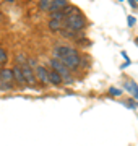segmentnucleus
Returning a JSON list of instances; mask_svg holds the SVG:
<instances>
[{
    "label": "nucleus",
    "mask_w": 138,
    "mask_h": 146,
    "mask_svg": "<svg viewBox=\"0 0 138 146\" xmlns=\"http://www.w3.org/2000/svg\"><path fill=\"white\" fill-rule=\"evenodd\" d=\"M90 65H91V63H90V60H88V58H81V63H80V67H83V68H90Z\"/></svg>",
    "instance_id": "obj_21"
},
{
    "label": "nucleus",
    "mask_w": 138,
    "mask_h": 146,
    "mask_svg": "<svg viewBox=\"0 0 138 146\" xmlns=\"http://www.w3.org/2000/svg\"><path fill=\"white\" fill-rule=\"evenodd\" d=\"M2 68H3V67H2V65H0V72H2Z\"/></svg>",
    "instance_id": "obj_24"
},
{
    "label": "nucleus",
    "mask_w": 138,
    "mask_h": 146,
    "mask_svg": "<svg viewBox=\"0 0 138 146\" xmlns=\"http://www.w3.org/2000/svg\"><path fill=\"white\" fill-rule=\"evenodd\" d=\"M60 11H62V15H64V20H65L67 16L73 15V13H78V11H80V10H78V8H76V7H75V5H72V3H68V5L65 7V8H62V10H60Z\"/></svg>",
    "instance_id": "obj_12"
},
{
    "label": "nucleus",
    "mask_w": 138,
    "mask_h": 146,
    "mask_svg": "<svg viewBox=\"0 0 138 146\" xmlns=\"http://www.w3.org/2000/svg\"><path fill=\"white\" fill-rule=\"evenodd\" d=\"M26 60H28V57L25 52H20L16 55V65H23V63H26Z\"/></svg>",
    "instance_id": "obj_17"
},
{
    "label": "nucleus",
    "mask_w": 138,
    "mask_h": 146,
    "mask_svg": "<svg viewBox=\"0 0 138 146\" xmlns=\"http://www.w3.org/2000/svg\"><path fill=\"white\" fill-rule=\"evenodd\" d=\"M68 5V0H52L50 3V8H49V13H54V11H60L62 8Z\"/></svg>",
    "instance_id": "obj_7"
},
{
    "label": "nucleus",
    "mask_w": 138,
    "mask_h": 146,
    "mask_svg": "<svg viewBox=\"0 0 138 146\" xmlns=\"http://www.w3.org/2000/svg\"><path fill=\"white\" fill-rule=\"evenodd\" d=\"M128 3H130L132 8H137V2H135V0H128Z\"/></svg>",
    "instance_id": "obj_22"
},
{
    "label": "nucleus",
    "mask_w": 138,
    "mask_h": 146,
    "mask_svg": "<svg viewBox=\"0 0 138 146\" xmlns=\"http://www.w3.org/2000/svg\"><path fill=\"white\" fill-rule=\"evenodd\" d=\"M135 2H138V0H135Z\"/></svg>",
    "instance_id": "obj_26"
},
{
    "label": "nucleus",
    "mask_w": 138,
    "mask_h": 146,
    "mask_svg": "<svg viewBox=\"0 0 138 146\" xmlns=\"http://www.w3.org/2000/svg\"><path fill=\"white\" fill-rule=\"evenodd\" d=\"M49 63H50V70H54L55 73H58L64 83H67V84L73 83V72H70L62 62H58V60H55V58H50Z\"/></svg>",
    "instance_id": "obj_3"
},
{
    "label": "nucleus",
    "mask_w": 138,
    "mask_h": 146,
    "mask_svg": "<svg viewBox=\"0 0 138 146\" xmlns=\"http://www.w3.org/2000/svg\"><path fill=\"white\" fill-rule=\"evenodd\" d=\"M26 63H28V65H29V67L33 68V70H34V68L37 67V60H36L34 57H29V58L26 60Z\"/></svg>",
    "instance_id": "obj_19"
},
{
    "label": "nucleus",
    "mask_w": 138,
    "mask_h": 146,
    "mask_svg": "<svg viewBox=\"0 0 138 146\" xmlns=\"http://www.w3.org/2000/svg\"><path fill=\"white\" fill-rule=\"evenodd\" d=\"M5 2H8V3H13V2H15V0H5Z\"/></svg>",
    "instance_id": "obj_23"
},
{
    "label": "nucleus",
    "mask_w": 138,
    "mask_h": 146,
    "mask_svg": "<svg viewBox=\"0 0 138 146\" xmlns=\"http://www.w3.org/2000/svg\"><path fill=\"white\" fill-rule=\"evenodd\" d=\"M64 83L62 78H60V75L55 73L54 70H49V84H54V86H60V84Z\"/></svg>",
    "instance_id": "obj_9"
},
{
    "label": "nucleus",
    "mask_w": 138,
    "mask_h": 146,
    "mask_svg": "<svg viewBox=\"0 0 138 146\" xmlns=\"http://www.w3.org/2000/svg\"><path fill=\"white\" fill-rule=\"evenodd\" d=\"M5 63H8V54H7V50L3 47H0V65L3 67Z\"/></svg>",
    "instance_id": "obj_15"
},
{
    "label": "nucleus",
    "mask_w": 138,
    "mask_h": 146,
    "mask_svg": "<svg viewBox=\"0 0 138 146\" xmlns=\"http://www.w3.org/2000/svg\"><path fill=\"white\" fill-rule=\"evenodd\" d=\"M47 28L50 31H60L64 28V20H49Z\"/></svg>",
    "instance_id": "obj_10"
},
{
    "label": "nucleus",
    "mask_w": 138,
    "mask_h": 146,
    "mask_svg": "<svg viewBox=\"0 0 138 146\" xmlns=\"http://www.w3.org/2000/svg\"><path fill=\"white\" fill-rule=\"evenodd\" d=\"M123 93V89H120V88H115V86H112V88H109V94L111 96H120V94Z\"/></svg>",
    "instance_id": "obj_18"
},
{
    "label": "nucleus",
    "mask_w": 138,
    "mask_h": 146,
    "mask_svg": "<svg viewBox=\"0 0 138 146\" xmlns=\"http://www.w3.org/2000/svg\"><path fill=\"white\" fill-rule=\"evenodd\" d=\"M119 2H123V0H119Z\"/></svg>",
    "instance_id": "obj_25"
},
{
    "label": "nucleus",
    "mask_w": 138,
    "mask_h": 146,
    "mask_svg": "<svg viewBox=\"0 0 138 146\" xmlns=\"http://www.w3.org/2000/svg\"><path fill=\"white\" fill-rule=\"evenodd\" d=\"M50 3H52V0H39L37 7H39V10H41V11H49Z\"/></svg>",
    "instance_id": "obj_14"
},
{
    "label": "nucleus",
    "mask_w": 138,
    "mask_h": 146,
    "mask_svg": "<svg viewBox=\"0 0 138 146\" xmlns=\"http://www.w3.org/2000/svg\"><path fill=\"white\" fill-rule=\"evenodd\" d=\"M123 86H125V89H127L128 93H132L133 96H138V84L135 83V81H132V80H127Z\"/></svg>",
    "instance_id": "obj_11"
},
{
    "label": "nucleus",
    "mask_w": 138,
    "mask_h": 146,
    "mask_svg": "<svg viewBox=\"0 0 138 146\" xmlns=\"http://www.w3.org/2000/svg\"><path fill=\"white\" fill-rule=\"evenodd\" d=\"M21 67V73H23V80H25V84H36V76H34V70H33L28 63H23L20 65Z\"/></svg>",
    "instance_id": "obj_5"
},
{
    "label": "nucleus",
    "mask_w": 138,
    "mask_h": 146,
    "mask_svg": "<svg viewBox=\"0 0 138 146\" xmlns=\"http://www.w3.org/2000/svg\"><path fill=\"white\" fill-rule=\"evenodd\" d=\"M11 70H13V83L18 84V86H25V80H23L21 67H20V65H15V67H11Z\"/></svg>",
    "instance_id": "obj_6"
},
{
    "label": "nucleus",
    "mask_w": 138,
    "mask_h": 146,
    "mask_svg": "<svg viewBox=\"0 0 138 146\" xmlns=\"http://www.w3.org/2000/svg\"><path fill=\"white\" fill-rule=\"evenodd\" d=\"M60 33H62L65 37H68V39H76V34H78V33L70 31V29H67V28H62V29H60Z\"/></svg>",
    "instance_id": "obj_16"
},
{
    "label": "nucleus",
    "mask_w": 138,
    "mask_h": 146,
    "mask_svg": "<svg viewBox=\"0 0 138 146\" xmlns=\"http://www.w3.org/2000/svg\"><path fill=\"white\" fill-rule=\"evenodd\" d=\"M34 76H36L37 83H41L42 86H47L49 84V70L44 65H37L34 68Z\"/></svg>",
    "instance_id": "obj_4"
},
{
    "label": "nucleus",
    "mask_w": 138,
    "mask_h": 146,
    "mask_svg": "<svg viewBox=\"0 0 138 146\" xmlns=\"http://www.w3.org/2000/svg\"><path fill=\"white\" fill-rule=\"evenodd\" d=\"M52 58H55V60H58V62H62L70 72H76V70L80 68V63H81L80 52H78L75 47H70V46H57V47H54Z\"/></svg>",
    "instance_id": "obj_1"
},
{
    "label": "nucleus",
    "mask_w": 138,
    "mask_h": 146,
    "mask_svg": "<svg viewBox=\"0 0 138 146\" xmlns=\"http://www.w3.org/2000/svg\"><path fill=\"white\" fill-rule=\"evenodd\" d=\"M11 89H15L13 81H0V91H11Z\"/></svg>",
    "instance_id": "obj_13"
},
{
    "label": "nucleus",
    "mask_w": 138,
    "mask_h": 146,
    "mask_svg": "<svg viewBox=\"0 0 138 146\" xmlns=\"http://www.w3.org/2000/svg\"><path fill=\"white\" fill-rule=\"evenodd\" d=\"M127 23H128V26L133 28L135 26V23H137V18L135 16H127Z\"/></svg>",
    "instance_id": "obj_20"
},
{
    "label": "nucleus",
    "mask_w": 138,
    "mask_h": 146,
    "mask_svg": "<svg viewBox=\"0 0 138 146\" xmlns=\"http://www.w3.org/2000/svg\"><path fill=\"white\" fill-rule=\"evenodd\" d=\"M0 81H13V70L10 67H3L0 72Z\"/></svg>",
    "instance_id": "obj_8"
},
{
    "label": "nucleus",
    "mask_w": 138,
    "mask_h": 146,
    "mask_svg": "<svg viewBox=\"0 0 138 146\" xmlns=\"http://www.w3.org/2000/svg\"><path fill=\"white\" fill-rule=\"evenodd\" d=\"M88 26V23H86V18L83 13H73V15L67 16L64 20V28L70 29V31H75V33H80L83 31L85 28Z\"/></svg>",
    "instance_id": "obj_2"
}]
</instances>
